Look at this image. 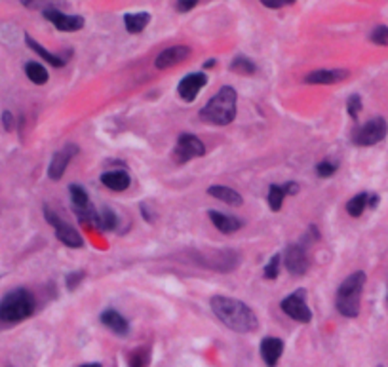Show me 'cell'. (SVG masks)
Segmentation results:
<instances>
[{
	"label": "cell",
	"instance_id": "6da1fadb",
	"mask_svg": "<svg viewBox=\"0 0 388 367\" xmlns=\"http://www.w3.org/2000/svg\"><path fill=\"white\" fill-rule=\"evenodd\" d=\"M212 311L221 323L237 333H252L259 328V320L255 312L249 308L244 301L232 299V297H212L209 301Z\"/></svg>",
	"mask_w": 388,
	"mask_h": 367
},
{
	"label": "cell",
	"instance_id": "7a4b0ae2",
	"mask_svg": "<svg viewBox=\"0 0 388 367\" xmlns=\"http://www.w3.org/2000/svg\"><path fill=\"white\" fill-rule=\"evenodd\" d=\"M237 101L238 94L232 86H223L202 109H200V120L206 124L229 126L237 119Z\"/></svg>",
	"mask_w": 388,
	"mask_h": 367
},
{
	"label": "cell",
	"instance_id": "3957f363",
	"mask_svg": "<svg viewBox=\"0 0 388 367\" xmlns=\"http://www.w3.org/2000/svg\"><path fill=\"white\" fill-rule=\"evenodd\" d=\"M366 280V272L356 271L339 286L337 295H335V306L341 316L356 318L360 314L362 293H364Z\"/></svg>",
	"mask_w": 388,
	"mask_h": 367
},
{
	"label": "cell",
	"instance_id": "277c9868",
	"mask_svg": "<svg viewBox=\"0 0 388 367\" xmlns=\"http://www.w3.org/2000/svg\"><path fill=\"white\" fill-rule=\"evenodd\" d=\"M36 303L33 293L25 288L11 289L0 299V322L2 323H19L33 316Z\"/></svg>",
	"mask_w": 388,
	"mask_h": 367
},
{
	"label": "cell",
	"instance_id": "5b68a950",
	"mask_svg": "<svg viewBox=\"0 0 388 367\" xmlns=\"http://www.w3.org/2000/svg\"><path fill=\"white\" fill-rule=\"evenodd\" d=\"M388 124L383 116H375V119L367 120L366 124L360 126L352 136V143L358 147H373L387 137Z\"/></svg>",
	"mask_w": 388,
	"mask_h": 367
},
{
	"label": "cell",
	"instance_id": "8992f818",
	"mask_svg": "<svg viewBox=\"0 0 388 367\" xmlns=\"http://www.w3.org/2000/svg\"><path fill=\"white\" fill-rule=\"evenodd\" d=\"M69 192H71V202H73L74 213L79 217L86 226H97V221H99V213L97 209L94 208V203L90 202L88 198V192L82 188L80 185H71L69 186Z\"/></svg>",
	"mask_w": 388,
	"mask_h": 367
},
{
	"label": "cell",
	"instance_id": "52a82bcc",
	"mask_svg": "<svg viewBox=\"0 0 388 367\" xmlns=\"http://www.w3.org/2000/svg\"><path fill=\"white\" fill-rule=\"evenodd\" d=\"M206 154V147H204V143L198 139L197 136H192V134H183L179 136L177 143H175L174 149V162L175 164H186L189 160L192 159H200Z\"/></svg>",
	"mask_w": 388,
	"mask_h": 367
},
{
	"label": "cell",
	"instance_id": "ba28073f",
	"mask_svg": "<svg viewBox=\"0 0 388 367\" xmlns=\"http://www.w3.org/2000/svg\"><path fill=\"white\" fill-rule=\"evenodd\" d=\"M44 217L46 221L54 226V231H56V236L59 242L69 246V248H82V246H84V240H82V236H80L79 232L74 231L71 225H67V223H65L56 211H51L48 206L44 208Z\"/></svg>",
	"mask_w": 388,
	"mask_h": 367
},
{
	"label": "cell",
	"instance_id": "9c48e42d",
	"mask_svg": "<svg viewBox=\"0 0 388 367\" xmlns=\"http://www.w3.org/2000/svg\"><path fill=\"white\" fill-rule=\"evenodd\" d=\"M304 295H307L304 289H297L292 295H287L286 299H282L280 303L282 311L299 323H309L312 320V312H310L309 305L304 301Z\"/></svg>",
	"mask_w": 388,
	"mask_h": 367
},
{
	"label": "cell",
	"instance_id": "30bf717a",
	"mask_svg": "<svg viewBox=\"0 0 388 367\" xmlns=\"http://www.w3.org/2000/svg\"><path fill=\"white\" fill-rule=\"evenodd\" d=\"M42 14L57 31H63V33H76L80 29H84V17L82 16H69V14H63L59 8L46 10Z\"/></svg>",
	"mask_w": 388,
	"mask_h": 367
},
{
	"label": "cell",
	"instance_id": "8fae6325",
	"mask_svg": "<svg viewBox=\"0 0 388 367\" xmlns=\"http://www.w3.org/2000/svg\"><path fill=\"white\" fill-rule=\"evenodd\" d=\"M284 263H286L287 272L293 276H304L310 266L309 255L301 246H287L286 253H284Z\"/></svg>",
	"mask_w": 388,
	"mask_h": 367
},
{
	"label": "cell",
	"instance_id": "7c38bea8",
	"mask_svg": "<svg viewBox=\"0 0 388 367\" xmlns=\"http://www.w3.org/2000/svg\"><path fill=\"white\" fill-rule=\"evenodd\" d=\"M191 57V48L189 46H171V48H166L164 51H160L154 59V67L158 71H166V69H171L179 63H185L186 59Z\"/></svg>",
	"mask_w": 388,
	"mask_h": 367
},
{
	"label": "cell",
	"instance_id": "4fadbf2b",
	"mask_svg": "<svg viewBox=\"0 0 388 367\" xmlns=\"http://www.w3.org/2000/svg\"><path fill=\"white\" fill-rule=\"evenodd\" d=\"M79 154V147L76 145H67V147H63L61 151H57L54 154V159L50 162V168H48V177H50L51 181H59L67 170V166L71 164V160L74 159Z\"/></svg>",
	"mask_w": 388,
	"mask_h": 367
},
{
	"label": "cell",
	"instance_id": "5bb4252c",
	"mask_svg": "<svg viewBox=\"0 0 388 367\" xmlns=\"http://www.w3.org/2000/svg\"><path fill=\"white\" fill-rule=\"evenodd\" d=\"M206 84H208V76L204 73L186 74L185 79L179 82V86H177V94H179L183 101L192 103Z\"/></svg>",
	"mask_w": 388,
	"mask_h": 367
},
{
	"label": "cell",
	"instance_id": "9a60e30c",
	"mask_svg": "<svg viewBox=\"0 0 388 367\" xmlns=\"http://www.w3.org/2000/svg\"><path fill=\"white\" fill-rule=\"evenodd\" d=\"M349 71L344 69H320V71H312L304 76L307 84H320V86H329V84H339L343 80L349 79Z\"/></svg>",
	"mask_w": 388,
	"mask_h": 367
},
{
	"label": "cell",
	"instance_id": "2e32d148",
	"mask_svg": "<svg viewBox=\"0 0 388 367\" xmlns=\"http://www.w3.org/2000/svg\"><path fill=\"white\" fill-rule=\"evenodd\" d=\"M282 352H284V341L278 337H267L261 341V358L267 367H276L280 362Z\"/></svg>",
	"mask_w": 388,
	"mask_h": 367
},
{
	"label": "cell",
	"instance_id": "e0dca14e",
	"mask_svg": "<svg viewBox=\"0 0 388 367\" xmlns=\"http://www.w3.org/2000/svg\"><path fill=\"white\" fill-rule=\"evenodd\" d=\"M99 320H101L103 326L111 329L114 335H120V337L128 335L129 323H128V320L120 314V312L111 311V308H109V311L101 312V318H99Z\"/></svg>",
	"mask_w": 388,
	"mask_h": 367
},
{
	"label": "cell",
	"instance_id": "ac0fdd59",
	"mask_svg": "<svg viewBox=\"0 0 388 367\" xmlns=\"http://www.w3.org/2000/svg\"><path fill=\"white\" fill-rule=\"evenodd\" d=\"M209 219L215 225V228L225 234H231V232H237L242 228V221L232 217V215L219 213V211H209Z\"/></svg>",
	"mask_w": 388,
	"mask_h": 367
},
{
	"label": "cell",
	"instance_id": "d6986e66",
	"mask_svg": "<svg viewBox=\"0 0 388 367\" xmlns=\"http://www.w3.org/2000/svg\"><path fill=\"white\" fill-rule=\"evenodd\" d=\"M25 42H27L29 48H31L34 54H39V56L42 57L46 63H50V65H54V67H65V63H67V57L56 56V54L48 51L44 46L39 44V42H36V40H34L31 34H25Z\"/></svg>",
	"mask_w": 388,
	"mask_h": 367
},
{
	"label": "cell",
	"instance_id": "ffe728a7",
	"mask_svg": "<svg viewBox=\"0 0 388 367\" xmlns=\"http://www.w3.org/2000/svg\"><path fill=\"white\" fill-rule=\"evenodd\" d=\"M208 194H212V196L221 200V202L229 203V206H234V208H238V206H242L244 203L242 196H240L234 188H231V186H223V185L209 186Z\"/></svg>",
	"mask_w": 388,
	"mask_h": 367
},
{
	"label": "cell",
	"instance_id": "44dd1931",
	"mask_svg": "<svg viewBox=\"0 0 388 367\" xmlns=\"http://www.w3.org/2000/svg\"><path fill=\"white\" fill-rule=\"evenodd\" d=\"M101 183L107 188L114 192H124L129 185H131V179L126 171H109V174H103Z\"/></svg>",
	"mask_w": 388,
	"mask_h": 367
},
{
	"label": "cell",
	"instance_id": "7402d4cb",
	"mask_svg": "<svg viewBox=\"0 0 388 367\" xmlns=\"http://www.w3.org/2000/svg\"><path fill=\"white\" fill-rule=\"evenodd\" d=\"M151 23V14L149 11H137V14H126L124 25L129 34H139L145 31V27Z\"/></svg>",
	"mask_w": 388,
	"mask_h": 367
},
{
	"label": "cell",
	"instance_id": "603a6c76",
	"mask_svg": "<svg viewBox=\"0 0 388 367\" xmlns=\"http://www.w3.org/2000/svg\"><path fill=\"white\" fill-rule=\"evenodd\" d=\"M367 203H369V192H360L347 202V213L350 217H360L367 209Z\"/></svg>",
	"mask_w": 388,
	"mask_h": 367
},
{
	"label": "cell",
	"instance_id": "cb8c5ba5",
	"mask_svg": "<svg viewBox=\"0 0 388 367\" xmlns=\"http://www.w3.org/2000/svg\"><path fill=\"white\" fill-rule=\"evenodd\" d=\"M25 74H27V79L36 86L46 84L48 79H50V76H48V71L36 61H29L27 65H25Z\"/></svg>",
	"mask_w": 388,
	"mask_h": 367
},
{
	"label": "cell",
	"instance_id": "d4e9b609",
	"mask_svg": "<svg viewBox=\"0 0 388 367\" xmlns=\"http://www.w3.org/2000/svg\"><path fill=\"white\" fill-rule=\"evenodd\" d=\"M231 71L237 74H244V76H249V74H255L257 67L255 63L246 56H237L231 63Z\"/></svg>",
	"mask_w": 388,
	"mask_h": 367
},
{
	"label": "cell",
	"instance_id": "484cf974",
	"mask_svg": "<svg viewBox=\"0 0 388 367\" xmlns=\"http://www.w3.org/2000/svg\"><path fill=\"white\" fill-rule=\"evenodd\" d=\"M151 362V348L149 346H139L137 351L129 354V367H149Z\"/></svg>",
	"mask_w": 388,
	"mask_h": 367
},
{
	"label": "cell",
	"instance_id": "4316f807",
	"mask_svg": "<svg viewBox=\"0 0 388 367\" xmlns=\"http://www.w3.org/2000/svg\"><path fill=\"white\" fill-rule=\"evenodd\" d=\"M119 219H116V215L111 208H103V211L99 213V221H97V228L99 231H113L114 226H116Z\"/></svg>",
	"mask_w": 388,
	"mask_h": 367
},
{
	"label": "cell",
	"instance_id": "83f0119b",
	"mask_svg": "<svg viewBox=\"0 0 388 367\" xmlns=\"http://www.w3.org/2000/svg\"><path fill=\"white\" fill-rule=\"evenodd\" d=\"M284 198H286L284 186L270 185V188H269V206H270V209H272V211H280L282 203H284Z\"/></svg>",
	"mask_w": 388,
	"mask_h": 367
},
{
	"label": "cell",
	"instance_id": "f1b7e54d",
	"mask_svg": "<svg viewBox=\"0 0 388 367\" xmlns=\"http://www.w3.org/2000/svg\"><path fill=\"white\" fill-rule=\"evenodd\" d=\"M21 4L29 8V10L46 11L57 8V0H21Z\"/></svg>",
	"mask_w": 388,
	"mask_h": 367
},
{
	"label": "cell",
	"instance_id": "f546056e",
	"mask_svg": "<svg viewBox=\"0 0 388 367\" xmlns=\"http://www.w3.org/2000/svg\"><path fill=\"white\" fill-rule=\"evenodd\" d=\"M278 274H280V255L276 253L272 255V259H270L269 263H267V266H264L263 276L267 278V280H276Z\"/></svg>",
	"mask_w": 388,
	"mask_h": 367
},
{
	"label": "cell",
	"instance_id": "4dcf8cb0",
	"mask_svg": "<svg viewBox=\"0 0 388 367\" xmlns=\"http://www.w3.org/2000/svg\"><path fill=\"white\" fill-rule=\"evenodd\" d=\"M369 40H372L373 44L377 46H388V27L387 25H379L372 31L369 34Z\"/></svg>",
	"mask_w": 388,
	"mask_h": 367
},
{
	"label": "cell",
	"instance_id": "1f68e13d",
	"mask_svg": "<svg viewBox=\"0 0 388 367\" xmlns=\"http://www.w3.org/2000/svg\"><path fill=\"white\" fill-rule=\"evenodd\" d=\"M347 111H349L350 119H358V114H360L362 111V97L358 96V94H354V96H350L349 99H347Z\"/></svg>",
	"mask_w": 388,
	"mask_h": 367
},
{
	"label": "cell",
	"instance_id": "d6a6232c",
	"mask_svg": "<svg viewBox=\"0 0 388 367\" xmlns=\"http://www.w3.org/2000/svg\"><path fill=\"white\" fill-rule=\"evenodd\" d=\"M339 166L335 162H329V160H324L320 164H316V174L320 177H332L335 171H337Z\"/></svg>",
	"mask_w": 388,
	"mask_h": 367
},
{
	"label": "cell",
	"instance_id": "836d02e7",
	"mask_svg": "<svg viewBox=\"0 0 388 367\" xmlns=\"http://www.w3.org/2000/svg\"><path fill=\"white\" fill-rule=\"evenodd\" d=\"M86 278V272H73V274H69L67 276V288L69 289H76L79 288V283L82 282Z\"/></svg>",
	"mask_w": 388,
	"mask_h": 367
},
{
	"label": "cell",
	"instance_id": "e575fe53",
	"mask_svg": "<svg viewBox=\"0 0 388 367\" xmlns=\"http://www.w3.org/2000/svg\"><path fill=\"white\" fill-rule=\"evenodd\" d=\"M197 4L198 0H177L175 8H177V11H181V14H186V11H191Z\"/></svg>",
	"mask_w": 388,
	"mask_h": 367
},
{
	"label": "cell",
	"instance_id": "d590c367",
	"mask_svg": "<svg viewBox=\"0 0 388 367\" xmlns=\"http://www.w3.org/2000/svg\"><path fill=\"white\" fill-rule=\"evenodd\" d=\"M14 122H16V120H14V114H11L10 111H4V113H2V124H4V130L6 131L14 130Z\"/></svg>",
	"mask_w": 388,
	"mask_h": 367
},
{
	"label": "cell",
	"instance_id": "8d00e7d4",
	"mask_svg": "<svg viewBox=\"0 0 388 367\" xmlns=\"http://www.w3.org/2000/svg\"><path fill=\"white\" fill-rule=\"evenodd\" d=\"M282 186H284V192H286V196H295V194L299 192L297 183L289 181V183H286V185H282Z\"/></svg>",
	"mask_w": 388,
	"mask_h": 367
},
{
	"label": "cell",
	"instance_id": "74e56055",
	"mask_svg": "<svg viewBox=\"0 0 388 367\" xmlns=\"http://www.w3.org/2000/svg\"><path fill=\"white\" fill-rule=\"evenodd\" d=\"M263 2V6H267V8H282V6H286V2L284 0H261Z\"/></svg>",
	"mask_w": 388,
	"mask_h": 367
},
{
	"label": "cell",
	"instance_id": "f35d334b",
	"mask_svg": "<svg viewBox=\"0 0 388 367\" xmlns=\"http://www.w3.org/2000/svg\"><path fill=\"white\" fill-rule=\"evenodd\" d=\"M141 211H143V217H145V221H149V223H152V221H154V217L151 215V211H146L145 203L141 206Z\"/></svg>",
	"mask_w": 388,
	"mask_h": 367
},
{
	"label": "cell",
	"instance_id": "ab89813d",
	"mask_svg": "<svg viewBox=\"0 0 388 367\" xmlns=\"http://www.w3.org/2000/svg\"><path fill=\"white\" fill-rule=\"evenodd\" d=\"M214 65H215V59H212V61H206V63H204V67H206V69L214 67Z\"/></svg>",
	"mask_w": 388,
	"mask_h": 367
},
{
	"label": "cell",
	"instance_id": "60d3db41",
	"mask_svg": "<svg viewBox=\"0 0 388 367\" xmlns=\"http://www.w3.org/2000/svg\"><path fill=\"white\" fill-rule=\"evenodd\" d=\"M80 367H103L101 363H84V366H80Z\"/></svg>",
	"mask_w": 388,
	"mask_h": 367
},
{
	"label": "cell",
	"instance_id": "b9f144b4",
	"mask_svg": "<svg viewBox=\"0 0 388 367\" xmlns=\"http://www.w3.org/2000/svg\"><path fill=\"white\" fill-rule=\"evenodd\" d=\"M284 2H286V4H293L295 0H284Z\"/></svg>",
	"mask_w": 388,
	"mask_h": 367
}]
</instances>
